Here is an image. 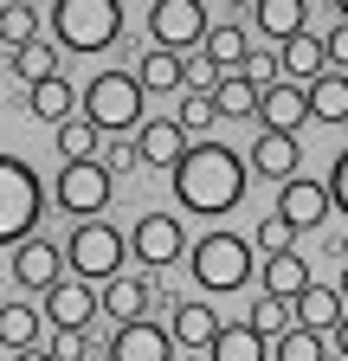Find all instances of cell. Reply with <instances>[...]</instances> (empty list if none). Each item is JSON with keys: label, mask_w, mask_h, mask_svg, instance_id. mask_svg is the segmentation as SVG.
<instances>
[{"label": "cell", "mask_w": 348, "mask_h": 361, "mask_svg": "<svg viewBox=\"0 0 348 361\" xmlns=\"http://www.w3.org/2000/svg\"><path fill=\"white\" fill-rule=\"evenodd\" d=\"M335 290H342V303H348V264H342V284H335Z\"/></svg>", "instance_id": "46"}, {"label": "cell", "mask_w": 348, "mask_h": 361, "mask_svg": "<svg viewBox=\"0 0 348 361\" xmlns=\"http://www.w3.org/2000/svg\"><path fill=\"white\" fill-rule=\"evenodd\" d=\"M39 323H46V316H39L32 303H0V348H32L39 342Z\"/></svg>", "instance_id": "24"}, {"label": "cell", "mask_w": 348, "mask_h": 361, "mask_svg": "<svg viewBox=\"0 0 348 361\" xmlns=\"http://www.w3.org/2000/svg\"><path fill=\"white\" fill-rule=\"evenodd\" d=\"M329 213H335L329 180H284V194H278V219L290 226V233H316Z\"/></svg>", "instance_id": "9"}, {"label": "cell", "mask_w": 348, "mask_h": 361, "mask_svg": "<svg viewBox=\"0 0 348 361\" xmlns=\"http://www.w3.org/2000/svg\"><path fill=\"white\" fill-rule=\"evenodd\" d=\"M123 233L116 226H104V219H77L71 226V239H65V271L71 278H84V284H110V278H123Z\"/></svg>", "instance_id": "6"}, {"label": "cell", "mask_w": 348, "mask_h": 361, "mask_svg": "<svg viewBox=\"0 0 348 361\" xmlns=\"http://www.w3.org/2000/svg\"><path fill=\"white\" fill-rule=\"evenodd\" d=\"M251 239L239 233H200L187 245V271H194V284L213 290V297H226V290H245L251 284Z\"/></svg>", "instance_id": "4"}, {"label": "cell", "mask_w": 348, "mask_h": 361, "mask_svg": "<svg viewBox=\"0 0 348 361\" xmlns=\"http://www.w3.org/2000/svg\"><path fill=\"white\" fill-rule=\"evenodd\" d=\"M13 361H52V355H46V348H20Z\"/></svg>", "instance_id": "44"}, {"label": "cell", "mask_w": 348, "mask_h": 361, "mask_svg": "<svg viewBox=\"0 0 348 361\" xmlns=\"http://www.w3.org/2000/svg\"><path fill=\"white\" fill-rule=\"evenodd\" d=\"M142 97L149 90L136 84V71H97L91 84H84V116H91L104 135H129V129H142Z\"/></svg>", "instance_id": "5"}, {"label": "cell", "mask_w": 348, "mask_h": 361, "mask_svg": "<svg viewBox=\"0 0 348 361\" xmlns=\"http://www.w3.org/2000/svg\"><path fill=\"white\" fill-rule=\"evenodd\" d=\"M136 84H142V90H174V84H181V52H161V45H149L142 65H136Z\"/></svg>", "instance_id": "32"}, {"label": "cell", "mask_w": 348, "mask_h": 361, "mask_svg": "<svg viewBox=\"0 0 348 361\" xmlns=\"http://www.w3.org/2000/svg\"><path fill=\"white\" fill-rule=\"evenodd\" d=\"M58 207L77 219H97L110 207V168L104 161H65L58 168Z\"/></svg>", "instance_id": "8"}, {"label": "cell", "mask_w": 348, "mask_h": 361, "mask_svg": "<svg viewBox=\"0 0 348 361\" xmlns=\"http://www.w3.org/2000/svg\"><path fill=\"white\" fill-rule=\"evenodd\" d=\"M58 155H65V161H97V155H104V129H97L91 116L58 123Z\"/></svg>", "instance_id": "25"}, {"label": "cell", "mask_w": 348, "mask_h": 361, "mask_svg": "<svg viewBox=\"0 0 348 361\" xmlns=\"http://www.w3.org/2000/svg\"><path fill=\"white\" fill-rule=\"evenodd\" d=\"M206 7L200 0H149V39L161 45V52H200L206 45Z\"/></svg>", "instance_id": "7"}, {"label": "cell", "mask_w": 348, "mask_h": 361, "mask_svg": "<svg viewBox=\"0 0 348 361\" xmlns=\"http://www.w3.org/2000/svg\"><path fill=\"white\" fill-rule=\"evenodd\" d=\"M174 361H200V355H174Z\"/></svg>", "instance_id": "48"}, {"label": "cell", "mask_w": 348, "mask_h": 361, "mask_svg": "<svg viewBox=\"0 0 348 361\" xmlns=\"http://www.w3.org/2000/svg\"><path fill=\"white\" fill-rule=\"evenodd\" d=\"M297 161H303V149H297V135L290 129H258V142H251V155H245V168H258L265 180H297Z\"/></svg>", "instance_id": "13"}, {"label": "cell", "mask_w": 348, "mask_h": 361, "mask_svg": "<svg viewBox=\"0 0 348 361\" xmlns=\"http://www.w3.org/2000/svg\"><path fill=\"white\" fill-rule=\"evenodd\" d=\"M323 252H329V258H342V264H348V233H323Z\"/></svg>", "instance_id": "43"}, {"label": "cell", "mask_w": 348, "mask_h": 361, "mask_svg": "<svg viewBox=\"0 0 348 361\" xmlns=\"http://www.w3.org/2000/svg\"><path fill=\"white\" fill-rule=\"evenodd\" d=\"M13 78H26V84H46V78H58V52H52L46 39L20 45V52H13Z\"/></svg>", "instance_id": "33"}, {"label": "cell", "mask_w": 348, "mask_h": 361, "mask_svg": "<svg viewBox=\"0 0 348 361\" xmlns=\"http://www.w3.org/2000/svg\"><path fill=\"white\" fill-rule=\"evenodd\" d=\"M77 104H84V97H77L65 78H46V84H32V90H26V110H32L39 123H52V129H58V123H71V110H77Z\"/></svg>", "instance_id": "22"}, {"label": "cell", "mask_w": 348, "mask_h": 361, "mask_svg": "<svg viewBox=\"0 0 348 361\" xmlns=\"http://www.w3.org/2000/svg\"><path fill=\"white\" fill-rule=\"evenodd\" d=\"M39 39V13L26 7V0H0V45L7 52H20V45Z\"/></svg>", "instance_id": "30"}, {"label": "cell", "mask_w": 348, "mask_h": 361, "mask_svg": "<svg viewBox=\"0 0 348 361\" xmlns=\"http://www.w3.org/2000/svg\"><path fill=\"white\" fill-rule=\"evenodd\" d=\"M278 59H284V78H290V84H316V78L329 71V52H323V39H316L310 26H303L297 39H284Z\"/></svg>", "instance_id": "18"}, {"label": "cell", "mask_w": 348, "mask_h": 361, "mask_svg": "<svg viewBox=\"0 0 348 361\" xmlns=\"http://www.w3.org/2000/svg\"><path fill=\"white\" fill-rule=\"evenodd\" d=\"M329 200H335V213L348 219V149L335 155V168H329Z\"/></svg>", "instance_id": "40"}, {"label": "cell", "mask_w": 348, "mask_h": 361, "mask_svg": "<svg viewBox=\"0 0 348 361\" xmlns=\"http://www.w3.org/2000/svg\"><path fill=\"white\" fill-rule=\"evenodd\" d=\"M58 278H65V252H58L52 239H26V245L13 252V284H26V290L46 297Z\"/></svg>", "instance_id": "14"}, {"label": "cell", "mask_w": 348, "mask_h": 361, "mask_svg": "<svg viewBox=\"0 0 348 361\" xmlns=\"http://www.w3.org/2000/svg\"><path fill=\"white\" fill-rule=\"evenodd\" d=\"M220 329H226V323H220L206 303H174V316H168L174 348H213V336H220Z\"/></svg>", "instance_id": "17"}, {"label": "cell", "mask_w": 348, "mask_h": 361, "mask_svg": "<svg viewBox=\"0 0 348 361\" xmlns=\"http://www.w3.org/2000/svg\"><path fill=\"white\" fill-rule=\"evenodd\" d=\"M310 116L348 123V78H342V71H323V78L310 84Z\"/></svg>", "instance_id": "27"}, {"label": "cell", "mask_w": 348, "mask_h": 361, "mask_svg": "<svg viewBox=\"0 0 348 361\" xmlns=\"http://www.w3.org/2000/svg\"><path fill=\"white\" fill-rule=\"evenodd\" d=\"M213 116H220L213 90H187V104H181V129H187V135H200V129H213Z\"/></svg>", "instance_id": "35"}, {"label": "cell", "mask_w": 348, "mask_h": 361, "mask_svg": "<svg viewBox=\"0 0 348 361\" xmlns=\"http://www.w3.org/2000/svg\"><path fill=\"white\" fill-rule=\"evenodd\" d=\"M174 200L187 213L220 219L245 200V155H232L226 142H194L181 161H174Z\"/></svg>", "instance_id": "1"}, {"label": "cell", "mask_w": 348, "mask_h": 361, "mask_svg": "<svg viewBox=\"0 0 348 361\" xmlns=\"http://www.w3.org/2000/svg\"><path fill=\"white\" fill-rule=\"evenodd\" d=\"M323 52H329V65H335V71H348V20L323 32Z\"/></svg>", "instance_id": "41"}, {"label": "cell", "mask_w": 348, "mask_h": 361, "mask_svg": "<svg viewBox=\"0 0 348 361\" xmlns=\"http://www.w3.org/2000/svg\"><path fill=\"white\" fill-rule=\"evenodd\" d=\"M239 71H245V78L258 84V97H265L271 84H284V59H278V52H251V59H245Z\"/></svg>", "instance_id": "36"}, {"label": "cell", "mask_w": 348, "mask_h": 361, "mask_svg": "<svg viewBox=\"0 0 348 361\" xmlns=\"http://www.w3.org/2000/svg\"><path fill=\"white\" fill-rule=\"evenodd\" d=\"M335 13H342V20H348V0H335Z\"/></svg>", "instance_id": "47"}, {"label": "cell", "mask_w": 348, "mask_h": 361, "mask_svg": "<svg viewBox=\"0 0 348 361\" xmlns=\"http://www.w3.org/2000/svg\"><path fill=\"white\" fill-rule=\"evenodd\" d=\"M129 252H136L149 271H161V264H174V258L187 252V233H181V219H174V213H142L136 239H129Z\"/></svg>", "instance_id": "10"}, {"label": "cell", "mask_w": 348, "mask_h": 361, "mask_svg": "<svg viewBox=\"0 0 348 361\" xmlns=\"http://www.w3.org/2000/svg\"><path fill=\"white\" fill-rule=\"evenodd\" d=\"M278 361H329V342L316 336V329H290V336H278Z\"/></svg>", "instance_id": "34"}, {"label": "cell", "mask_w": 348, "mask_h": 361, "mask_svg": "<svg viewBox=\"0 0 348 361\" xmlns=\"http://www.w3.org/2000/svg\"><path fill=\"white\" fill-rule=\"evenodd\" d=\"M213 104H220V116H251V110H258V84H251L245 71H220Z\"/></svg>", "instance_id": "31"}, {"label": "cell", "mask_w": 348, "mask_h": 361, "mask_svg": "<svg viewBox=\"0 0 348 361\" xmlns=\"http://www.w3.org/2000/svg\"><path fill=\"white\" fill-rule=\"evenodd\" d=\"M181 84L187 90H220V65H213L206 52H187L181 59Z\"/></svg>", "instance_id": "38"}, {"label": "cell", "mask_w": 348, "mask_h": 361, "mask_svg": "<svg viewBox=\"0 0 348 361\" xmlns=\"http://www.w3.org/2000/svg\"><path fill=\"white\" fill-rule=\"evenodd\" d=\"M258 116H265V129H303V116H310V84H271L265 97H258Z\"/></svg>", "instance_id": "16"}, {"label": "cell", "mask_w": 348, "mask_h": 361, "mask_svg": "<svg viewBox=\"0 0 348 361\" xmlns=\"http://www.w3.org/2000/svg\"><path fill=\"white\" fill-rule=\"evenodd\" d=\"M335 348L348 355V316H342V323H335Z\"/></svg>", "instance_id": "45"}, {"label": "cell", "mask_w": 348, "mask_h": 361, "mask_svg": "<svg viewBox=\"0 0 348 361\" xmlns=\"http://www.w3.org/2000/svg\"><path fill=\"white\" fill-rule=\"evenodd\" d=\"M46 26L65 52H104L123 39V0H52Z\"/></svg>", "instance_id": "3"}, {"label": "cell", "mask_w": 348, "mask_h": 361, "mask_svg": "<svg viewBox=\"0 0 348 361\" xmlns=\"http://www.w3.org/2000/svg\"><path fill=\"white\" fill-rule=\"evenodd\" d=\"M310 284H316V278H310V264H303L297 252H278V258H265V290H271V297H290V303H297Z\"/></svg>", "instance_id": "23"}, {"label": "cell", "mask_w": 348, "mask_h": 361, "mask_svg": "<svg viewBox=\"0 0 348 361\" xmlns=\"http://www.w3.org/2000/svg\"><path fill=\"white\" fill-rule=\"evenodd\" d=\"M39 316H46L52 329H84V323L104 316V310H97V290L84 284V278H58V284L46 290V310H39Z\"/></svg>", "instance_id": "12"}, {"label": "cell", "mask_w": 348, "mask_h": 361, "mask_svg": "<svg viewBox=\"0 0 348 361\" xmlns=\"http://www.w3.org/2000/svg\"><path fill=\"white\" fill-rule=\"evenodd\" d=\"M342 316H348V303H342L335 284H310V290L297 297V323H303V329H316V336H335Z\"/></svg>", "instance_id": "19"}, {"label": "cell", "mask_w": 348, "mask_h": 361, "mask_svg": "<svg viewBox=\"0 0 348 361\" xmlns=\"http://www.w3.org/2000/svg\"><path fill=\"white\" fill-rule=\"evenodd\" d=\"M39 219H46V188H39L32 161L0 155V245H26L39 239Z\"/></svg>", "instance_id": "2"}, {"label": "cell", "mask_w": 348, "mask_h": 361, "mask_svg": "<svg viewBox=\"0 0 348 361\" xmlns=\"http://www.w3.org/2000/svg\"><path fill=\"white\" fill-rule=\"evenodd\" d=\"M200 52H206L213 65H220V71H239V65L251 59V39H245L239 26H213V32H206V45H200Z\"/></svg>", "instance_id": "28"}, {"label": "cell", "mask_w": 348, "mask_h": 361, "mask_svg": "<svg viewBox=\"0 0 348 361\" xmlns=\"http://www.w3.org/2000/svg\"><path fill=\"white\" fill-rule=\"evenodd\" d=\"M251 252H265V258H278V252H290V226L271 213V219H258V233H251Z\"/></svg>", "instance_id": "39"}, {"label": "cell", "mask_w": 348, "mask_h": 361, "mask_svg": "<svg viewBox=\"0 0 348 361\" xmlns=\"http://www.w3.org/2000/svg\"><path fill=\"white\" fill-rule=\"evenodd\" d=\"M213 361H265V336L251 323H226L213 336Z\"/></svg>", "instance_id": "26"}, {"label": "cell", "mask_w": 348, "mask_h": 361, "mask_svg": "<svg viewBox=\"0 0 348 361\" xmlns=\"http://www.w3.org/2000/svg\"><path fill=\"white\" fill-rule=\"evenodd\" d=\"M245 323H251L258 336H290V329H297V303H290V297H271V290H265V297L251 303V316H245Z\"/></svg>", "instance_id": "29"}, {"label": "cell", "mask_w": 348, "mask_h": 361, "mask_svg": "<svg viewBox=\"0 0 348 361\" xmlns=\"http://www.w3.org/2000/svg\"><path fill=\"white\" fill-rule=\"evenodd\" d=\"M46 355H52V361H84V336H77V329H58Z\"/></svg>", "instance_id": "42"}, {"label": "cell", "mask_w": 348, "mask_h": 361, "mask_svg": "<svg viewBox=\"0 0 348 361\" xmlns=\"http://www.w3.org/2000/svg\"><path fill=\"white\" fill-rule=\"evenodd\" d=\"M97 310L110 316L116 329L136 323V316H149V284H142V278H110V284L97 290Z\"/></svg>", "instance_id": "20"}, {"label": "cell", "mask_w": 348, "mask_h": 361, "mask_svg": "<svg viewBox=\"0 0 348 361\" xmlns=\"http://www.w3.org/2000/svg\"><path fill=\"white\" fill-rule=\"evenodd\" d=\"M251 26H265V39H297L303 26H310V7L303 0H251Z\"/></svg>", "instance_id": "21"}, {"label": "cell", "mask_w": 348, "mask_h": 361, "mask_svg": "<svg viewBox=\"0 0 348 361\" xmlns=\"http://www.w3.org/2000/svg\"><path fill=\"white\" fill-rule=\"evenodd\" d=\"M110 361H174V336L155 323V316H136L110 336Z\"/></svg>", "instance_id": "11"}, {"label": "cell", "mask_w": 348, "mask_h": 361, "mask_svg": "<svg viewBox=\"0 0 348 361\" xmlns=\"http://www.w3.org/2000/svg\"><path fill=\"white\" fill-rule=\"evenodd\" d=\"M136 149H142V161H149V168H168V174H174V161H181L194 142H187L181 116H149V123L136 129Z\"/></svg>", "instance_id": "15"}, {"label": "cell", "mask_w": 348, "mask_h": 361, "mask_svg": "<svg viewBox=\"0 0 348 361\" xmlns=\"http://www.w3.org/2000/svg\"><path fill=\"white\" fill-rule=\"evenodd\" d=\"M232 7H251V0H232Z\"/></svg>", "instance_id": "49"}, {"label": "cell", "mask_w": 348, "mask_h": 361, "mask_svg": "<svg viewBox=\"0 0 348 361\" xmlns=\"http://www.w3.org/2000/svg\"><path fill=\"white\" fill-rule=\"evenodd\" d=\"M97 161H104V168H110V180H116V174H129V168L142 161V149L129 142V135H104V155H97Z\"/></svg>", "instance_id": "37"}]
</instances>
